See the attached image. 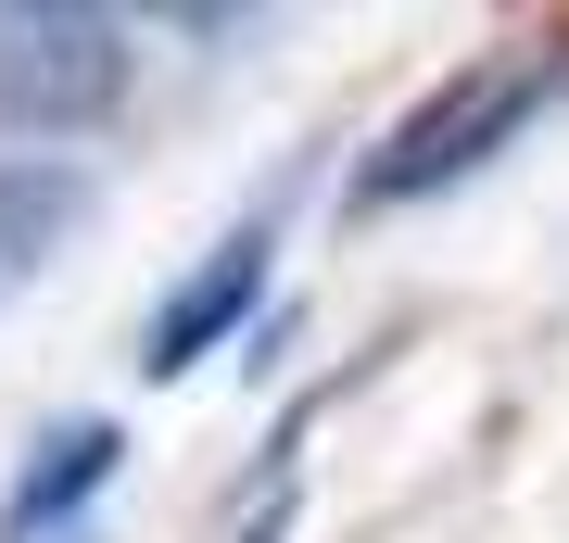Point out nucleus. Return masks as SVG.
I'll use <instances>...</instances> for the list:
<instances>
[{"mask_svg":"<svg viewBox=\"0 0 569 543\" xmlns=\"http://www.w3.org/2000/svg\"><path fill=\"white\" fill-rule=\"evenodd\" d=\"M531 114V77H468L456 101H430V114H406L380 152L355 164V202H418V190H443V178H468L507 127Z\"/></svg>","mask_w":569,"mask_h":543,"instance_id":"obj_2","label":"nucleus"},{"mask_svg":"<svg viewBox=\"0 0 569 543\" xmlns=\"http://www.w3.org/2000/svg\"><path fill=\"white\" fill-rule=\"evenodd\" d=\"M253 291H266V215H253V228H228L203 279H178V303L140 329V366H152V380H190V366H203L228 329L253 316Z\"/></svg>","mask_w":569,"mask_h":543,"instance_id":"obj_3","label":"nucleus"},{"mask_svg":"<svg viewBox=\"0 0 569 543\" xmlns=\"http://www.w3.org/2000/svg\"><path fill=\"white\" fill-rule=\"evenodd\" d=\"M114 455H127V430H114V418H63L51 443H26L13 493H0V531H13V543H26V531H63L89 493L114 481Z\"/></svg>","mask_w":569,"mask_h":543,"instance_id":"obj_4","label":"nucleus"},{"mask_svg":"<svg viewBox=\"0 0 569 543\" xmlns=\"http://www.w3.org/2000/svg\"><path fill=\"white\" fill-rule=\"evenodd\" d=\"M77 215H89V178H77V164H39V152H13V164H0V279L51 265Z\"/></svg>","mask_w":569,"mask_h":543,"instance_id":"obj_5","label":"nucleus"},{"mask_svg":"<svg viewBox=\"0 0 569 543\" xmlns=\"http://www.w3.org/2000/svg\"><path fill=\"white\" fill-rule=\"evenodd\" d=\"M127 101V26L89 0H39V13H0V127L26 140H77L114 127Z\"/></svg>","mask_w":569,"mask_h":543,"instance_id":"obj_1","label":"nucleus"},{"mask_svg":"<svg viewBox=\"0 0 569 543\" xmlns=\"http://www.w3.org/2000/svg\"><path fill=\"white\" fill-rule=\"evenodd\" d=\"M279 531H291V519H279V505H266V519H253V531H241V543H279Z\"/></svg>","mask_w":569,"mask_h":543,"instance_id":"obj_6","label":"nucleus"}]
</instances>
